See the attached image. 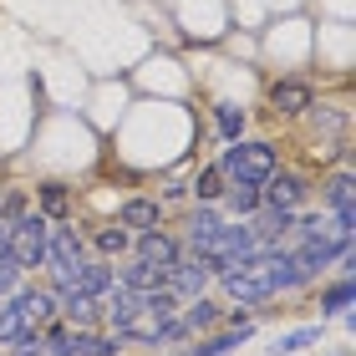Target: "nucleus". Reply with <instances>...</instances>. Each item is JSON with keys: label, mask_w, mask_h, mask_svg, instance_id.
Instances as JSON below:
<instances>
[{"label": "nucleus", "mask_w": 356, "mask_h": 356, "mask_svg": "<svg viewBox=\"0 0 356 356\" xmlns=\"http://www.w3.org/2000/svg\"><path fill=\"white\" fill-rule=\"evenodd\" d=\"M87 234L72 229V219H51V239H46V270H61V265H76L87 260Z\"/></svg>", "instance_id": "obj_7"}, {"label": "nucleus", "mask_w": 356, "mask_h": 356, "mask_svg": "<svg viewBox=\"0 0 356 356\" xmlns=\"http://www.w3.org/2000/svg\"><path fill=\"white\" fill-rule=\"evenodd\" d=\"M67 351L72 356H122L127 341H122V331H107V326H72Z\"/></svg>", "instance_id": "obj_12"}, {"label": "nucleus", "mask_w": 356, "mask_h": 356, "mask_svg": "<svg viewBox=\"0 0 356 356\" xmlns=\"http://www.w3.org/2000/svg\"><path fill=\"white\" fill-rule=\"evenodd\" d=\"M158 204H163V209H168V204H188V184H178V178H173V184L163 188V199H158Z\"/></svg>", "instance_id": "obj_32"}, {"label": "nucleus", "mask_w": 356, "mask_h": 356, "mask_svg": "<svg viewBox=\"0 0 356 356\" xmlns=\"http://www.w3.org/2000/svg\"><path fill=\"white\" fill-rule=\"evenodd\" d=\"M321 336H326V331H321V326H296V331H280V336H275V356H300V351H311V346H321Z\"/></svg>", "instance_id": "obj_24"}, {"label": "nucleus", "mask_w": 356, "mask_h": 356, "mask_svg": "<svg viewBox=\"0 0 356 356\" xmlns=\"http://www.w3.org/2000/svg\"><path fill=\"white\" fill-rule=\"evenodd\" d=\"M87 250L102 254V260H122V254H133V229H122V224H102V229L87 234Z\"/></svg>", "instance_id": "obj_19"}, {"label": "nucleus", "mask_w": 356, "mask_h": 356, "mask_svg": "<svg viewBox=\"0 0 356 356\" xmlns=\"http://www.w3.org/2000/svg\"><path fill=\"white\" fill-rule=\"evenodd\" d=\"M56 316L67 326H102V300L82 296V290H56Z\"/></svg>", "instance_id": "obj_15"}, {"label": "nucleus", "mask_w": 356, "mask_h": 356, "mask_svg": "<svg viewBox=\"0 0 356 356\" xmlns=\"http://www.w3.org/2000/svg\"><path fill=\"white\" fill-rule=\"evenodd\" d=\"M133 254H138V260H148V265H178V260H184V239L158 224V229L133 234Z\"/></svg>", "instance_id": "obj_8"}, {"label": "nucleus", "mask_w": 356, "mask_h": 356, "mask_svg": "<svg viewBox=\"0 0 356 356\" xmlns=\"http://www.w3.org/2000/svg\"><path fill=\"white\" fill-rule=\"evenodd\" d=\"M158 341H163V346H184V341H188V326H184V316H168V321H158Z\"/></svg>", "instance_id": "obj_29"}, {"label": "nucleus", "mask_w": 356, "mask_h": 356, "mask_svg": "<svg viewBox=\"0 0 356 356\" xmlns=\"http://www.w3.org/2000/svg\"><path fill=\"white\" fill-rule=\"evenodd\" d=\"M224 184H229V178L219 173V163H204L199 173L188 178V204H219V193H224Z\"/></svg>", "instance_id": "obj_22"}, {"label": "nucleus", "mask_w": 356, "mask_h": 356, "mask_svg": "<svg viewBox=\"0 0 356 356\" xmlns=\"http://www.w3.org/2000/svg\"><path fill=\"white\" fill-rule=\"evenodd\" d=\"M245 127H250V112H245V107H234V102H214V133H219L224 143L245 138Z\"/></svg>", "instance_id": "obj_25"}, {"label": "nucleus", "mask_w": 356, "mask_h": 356, "mask_svg": "<svg viewBox=\"0 0 356 356\" xmlns=\"http://www.w3.org/2000/svg\"><path fill=\"white\" fill-rule=\"evenodd\" d=\"M36 209H41L46 219H72L76 199H72L67 184H41V188H36Z\"/></svg>", "instance_id": "obj_23"}, {"label": "nucleus", "mask_w": 356, "mask_h": 356, "mask_svg": "<svg viewBox=\"0 0 356 356\" xmlns=\"http://www.w3.org/2000/svg\"><path fill=\"white\" fill-rule=\"evenodd\" d=\"M219 290L234 305H265V300H275L260 270H229V275H219Z\"/></svg>", "instance_id": "obj_13"}, {"label": "nucleus", "mask_w": 356, "mask_h": 356, "mask_svg": "<svg viewBox=\"0 0 356 356\" xmlns=\"http://www.w3.org/2000/svg\"><path fill=\"white\" fill-rule=\"evenodd\" d=\"M46 239H51V219L31 204L26 214L10 219V250H6V254H10L26 275H31V270H46Z\"/></svg>", "instance_id": "obj_2"}, {"label": "nucleus", "mask_w": 356, "mask_h": 356, "mask_svg": "<svg viewBox=\"0 0 356 356\" xmlns=\"http://www.w3.org/2000/svg\"><path fill=\"white\" fill-rule=\"evenodd\" d=\"M6 250H10V219L0 214V254H6Z\"/></svg>", "instance_id": "obj_33"}, {"label": "nucleus", "mask_w": 356, "mask_h": 356, "mask_svg": "<svg viewBox=\"0 0 356 356\" xmlns=\"http://www.w3.org/2000/svg\"><path fill=\"white\" fill-rule=\"evenodd\" d=\"M321 209L336 219V214H356V178H351V168H341V173H331L326 184H321Z\"/></svg>", "instance_id": "obj_16"}, {"label": "nucleus", "mask_w": 356, "mask_h": 356, "mask_svg": "<svg viewBox=\"0 0 356 356\" xmlns=\"http://www.w3.org/2000/svg\"><path fill=\"white\" fill-rule=\"evenodd\" d=\"M178 316H184L188 336H204V331H214L219 321H224V305H219V300L204 290V296H193V300H184V305H178Z\"/></svg>", "instance_id": "obj_18"}, {"label": "nucleus", "mask_w": 356, "mask_h": 356, "mask_svg": "<svg viewBox=\"0 0 356 356\" xmlns=\"http://www.w3.org/2000/svg\"><path fill=\"white\" fill-rule=\"evenodd\" d=\"M21 331H26V316L15 311L10 300H0V346H10L15 336H21Z\"/></svg>", "instance_id": "obj_28"}, {"label": "nucleus", "mask_w": 356, "mask_h": 356, "mask_svg": "<svg viewBox=\"0 0 356 356\" xmlns=\"http://www.w3.org/2000/svg\"><path fill=\"white\" fill-rule=\"evenodd\" d=\"M219 229H224V209L219 204H193L188 214H184V254H199V250H209L219 239Z\"/></svg>", "instance_id": "obj_5"}, {"label": "nucleus", "mask_w": 356, "mask_h": 356, "mask_svg": "<svg viewBox=\"0 0 356 356\" xmlns=\"http://www.w3.org/2000/svg\"><path fill=\"white\" fill-rule=\"evenodd\" d=\"M6 356H46V341H41V326H26L15 341L6 346Z\"/></svg>", "instance_id": "obj_27"}, {"label": "nucleus", "mask_w": 356, "mask_h": 356, "mask_svg": "<svg viewBox=\"0 0 356 356\" xmlns=\"http://www.w3.org/2000/svg\"><path fill=\"white\" fill-rule=\"evenodd\" d=\"M6 300L26 316V326H46V321L56 316V290H51V285H26V280H21Z\"/></svg>", "instance_id": "obj_10"}, {"label": "nucleus", "mask_w": 356, "mask_h": 356, "mask_svg": "<svg viewBox=\"0 0 356 356\" xmlns=\"http://www.w3.org/2000/svg\"><path fill=\"white\" fill-rule=\"evenodd\" d=\"M311 107H316V87L305 82V76H280V82H270V112L275 118H305Z\"/></svg>", "instance_id": "obj_6"}, {"label": "nucleus", "mask_w": 356, "mask_h": 356, "mask_svg": "<svg viewBox=\"0 0 356 356\" xmlns=\"http://www.w3.org/2000/svg\"><path fill=\"white\" fill-rule=\"evenodd\" d=\"M214 163L229 184H265V178L280 168V148H275L270 138H234V143H224V153Z\"/></svg>", "instance_id": "obj_1"}, {"label": "nucleus", "mask_w": 356, "mask_h": 356, "mask_svg": "<svg viewBox=\"0 0 356 356\" xmlns=\"http://www.w3.org/2000/svg\"><path fill=\"white\" fill-rule=\"evenodd\" d=\"M219 209L234 214V219H254V214H260V184H224Z\"/></svg>", "instance_id": "obj_21"}, {"label": "nucleus", "mask_w": 356, "mask_h": 356, "mask_svg": "<svg viewBox=\"0 0 356 356\" xmlns=\"http://www.w3.org/2000/svg\"><path fill=\"white\" fill-rule=\"evenodd\" d=\"M112 285H118V260H102V254L92 260V254H87V260L72 265V290H82V296L102 300Z\"/></svg>", "instance_id": "obj_9"}, {"label": "nucleus", "mask_w": 356, "mask_h": 356, "mask_svg": "<svg viewBox=\"0 0 356 356\" xmlns=\"http://www.w3.org/2000/svg\"><path fill=\"white\" fill-rule=\"evenodd\" d=\"M336 356H346V351H336Z\"/></svg>", "instance_id": "obj_34"}, {"label": "nucleus", "mask_w": 356, "mask_h": 356, "mask_svg": "<svg viewBox=\"0 0 356 356\" xmlns=\"http://www.w3.org/2000/svg\"><path fill=\"white\" fill-rule=\"evenodd\" d=\"M21 280H26V270H21V265H15V260H10V254H0V300H6V296H10V290H15V285H21Z\"/></svg>", "instance_id": "obj_30"}, {"label": "nucleus", "mask_w": 356, "mask_h": 356, "mask_svg": "<svg viewBox=\"0 0 356 356\" xmlns=\"http://www.w3.org/2000/svg\"><path fill=\"white\" fill-rule=\"evenodd\" d=\"M178 305H184V300H178L168 285H158V290H143V316H148L153 326H158V321H168V316H178Z\"/></svg>", "instance_id": "obj_26"}, {"label": "nucleus", "mask_w": 356, "mask_h": 356, "mask_svg": "<svg viewBox=\"0 0 356 356\" xmlns=\"http://www.w3.org/2000/svg\"><path fill=\"white\" fill-rule=\"evenodd\" d=\"M316 305H321V316H351V275H331V280H321L316 285Z\"/></svg>", "instance_id": "obj_20"}, {"label": "nucleus", "mask_w": 356, "mask_h": 356, "mask_svg": "<svg viewBox=\"0 0 356 356\" xmlns=\"http://www.w3.org/2000/svg\"><path fill=\"white\" fill-rule=\"evenodd\" d=\"M118 285H127V290H158V285H168V265H148V260H127L122 254V265H118Z\"/></svg>", "instance_id": "obj_17"}, {"label": "nucleus", "mask_w": 356, "mask_h": 356, "mask_svg": "<svg viewBox=\"0 0 356 356\" xmlns=\"http://www.w3.org/2000/svg\"><path fill=\"white\" fill-rule=\"evenodd\" d=\"M0 356H6V351H0Z\"/></svg>", "instance_id": "obj_35"}, {"label": "nucleus", "mask_w": 356, "mask_h": 356, "mask_svg": "<svg viewBox=\"0 0 356 356\" xmlns=\"http://www.w3.org/2000/svg\"><path fill=\"white\" fill-rule=\"evenodd\" d=\"M260 275H265V285H270V296H300L305 285V275L296 265V254H290V245H265L260 254Z\"/></svg>", "instance_id": "obj_4"}, {"label": "nucleus", "mask_w": 356, "mask_h": 356, "mask_svg": "<svg viewBox=\"0 0 356 356\" xmlns=\"http://www.w3.org/2000/svg\"><path fill=\"white\" fill-rule=\"evenodd\" d=\"M311 178L305 173H296V168H275L265 184H260V209H285V214H300L305 204H311Z\"/></svg>", "instance_id": "obj_3"}, {"label": "nucleus", "mask_w": 356, "mask_h": 356, "mask_svg": "<svg viewBox=\"0 0 356 356\" xmlns=\"http://www.w3.org/2000/svg\"><path fill=\"white\" fill-rule=\"evenodd\" d=\"M118 224H122V229H133V234L158 229V224H163V204L148 199V193H133V199L118 204Z\"/></svg>", "instance_id": "obj_14"}, {"label": "nucleus", "mask_w": 356, "mask_h": 356, "mask_svg": "<svg viewBox=\"0 0 356 356\" xmlns=\"http://www.w3.org/2000/svg\"><path fill=\"white\" fill-rule=\"evenodd\" d=\"M138 321H143V296L127 290V285H112L102 296V326L107 331H127V326H138Z\"/></svg>", "instance_id": "obj_11"}, {"label": "nucleus", "mask_w": 356, "mask_h": 356, "mask_svg": "<svg viewBox=\"0 0 356 356\" xmlns=\"http://www.w3.org/2000/svg\"><path fill=\"white\" fill-rule=\"evenodd\" d=\"M26 209H31V193L26 188H6V193H0V214H6V219L26 214Z\"/></svg>", "instance_id": "obj_31"}]
</instances>
